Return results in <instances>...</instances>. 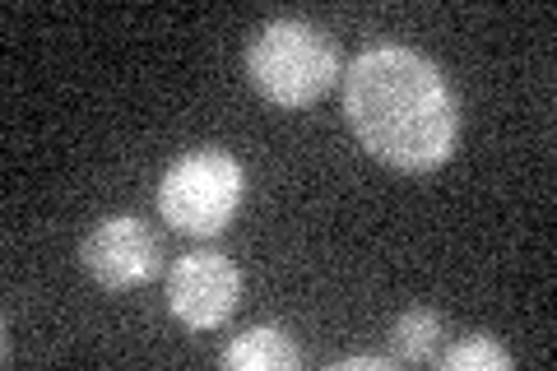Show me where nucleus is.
Listing matches in <instances>:
<instances>
[{
	"instance_id": "nucleus-8",
	"label": "nucleus",
	"mask_w": 557,
	"mask_h": 371,
	"mask_svg": "<svg viewBox=\"0 0 557 371\" xmlns=\"http://www.w3.org/2000/svg\"><path fill=\"white\" fill-rule=\"evenodd\" d=\"M437 362L446 371H507L516 358L497 339H487V334H469V339H460L456 348H446Z\"/></svg>"
},
{
	"instance_id": "nucleus-2",
	"label": "nucleus",
	"mask_w": 557,
	"mask_h": 371,
	"mask_svg": "<svg viewBox=\"0 0 557 371\" xmlns=\"http://www.w3.org/2000/svg\"><path fill=\"white\" fill-rule=\"evenodd\" d=\"M247 75L274 108H311L339 84V51L317 24L274 20L247 47Z\"/></svg>"
},
{
	"instance_id": "nucleus-1",
	"label": "nucleus",
	"mask_w": 557,
	"mask_h": 371,
	"mask_svg": "<svg viewBox=\"0 0 557 371\" xmlns=\"http://www.w3.org/2000/svg\"><path fill=\"white\" fill-rule=\"evenodd\" d=\"M344 121L376 163L432 172L456 153L460 112L442 70L409 47H368L344 75Z\"/></svg>"
},
{
	"instance_id": "nucleus-4",
	"label": "nucleus",
	"mask_w": 557,
	"mask_h": 371,
	"mask_svg": "<svg viewBox=\"0 0 557 371\" xmlns=\"http://www.w3.org/2000/svg\"><path fill=\"white\" fill-rule=\"evenodd\" d=\"M79 264L89 270V279L108 293L145 288L149 279H159L163 270V246L153 237V227L135 214H112L102 219L79 246Z\"/></svg>"
},
{
	"instance_id": "nucleus-3",
	"label": "nucleus",
	"mask_w": 557,
	"mask_h": 371,
	"mask_svg": "<svg viewBox=\"0 0 557 371\" xmlns=\"http://www.w3.org/2000/svg\"><path fill=\"white\" fill-rule=\"evenodd\" d=\"M247 200V172L228 149H190L163 172L159 214L182 237H219Z\"/></svg>"
},
{
	"instance_id": "nucleus-7",
	"label": "nucleus",
	"mask_w": 557,
	"mask_h": 371,
	"mask_svg": "<svg viewBox=\"0 0 557 371\" xmlns=\"http://www.w3.org/2000/svg\"><path fill=\"white\" fill-rule=\"evenodd\" d=\"M391 344H395V358L409 362V367H423L437 358V344H442V316L428 311V307H409L395 316L391 325Z\"/></svg>"
},
{
	"instance_id": "nucleus-6",
	"label": "nucleus",
	"mask_w": 557,
	"mask_h": 371,
	"mask_svg": "<svg viewBox=\"0 0 557 371\" xmlns=\"http://www.w3.org/2000/svg\"><path fill=\"white\" fill-rule=\"evenodd\" d=\"M219 362L228 371H293L302 362V353L288 339V330L256 325L247 334H237V339L219 353Z\"/></svg>"
},
{
	"instance_id": "nucleus-5",
	"label": "nucleus",
	"mask_w": 557,
	"mask_h": 371,
	"mask_svg": "<svg viewBox=\"0 0 557 371\" xmlns=\"http://www.w3.org/2000/svg\"><path fill=\"white\" fill-rule=\"evenodd\" d=\"M242 274L223 251H190L168 270V311L186 330H219L237 311Z\"/></svg>"
},
{
	"instance_id": "nucleus-9",
	"label": "nucleus",
	"mask_w": 557,
	"mask_h": 371,
	"mask_svg": "<svg viewBox=\"0 0 557 371\" xmlns=\"http://www.w3.org/2000/svg\"><path fill=\"white\" fill-rule=\"evenodd\" d=\"M330 371H391V358H335Z\"/></svg>"
}]
</instances>
